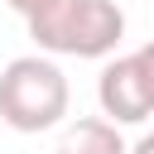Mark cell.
<instances>
[{
    "mask_svg": "<svg viewBox=\"0 0 154 154\" xmlns=\"http://www.w3.org/2000/svg\"><path fill=\"white\" fill-rule=\"evenodd\" d=\"M96 101H101V116L116 120V125H140L154 116V101H149V87L140 77V63L135 53L125 58H111L96 77Z\"/></svg>",
    "mask_w": 154,
    "mask_h": 154,
    "instance_id": "cell-3",
    "label": "cell"
},
{
    "mask_svg": "<svg viewBox=\"0 0 154 154\" xmlns=\"http://www.w3.org/2000/svg\"><path fill=\"white\" fill-rule=\"evenodd\" d=\"M67 77L53 53H24L0 67V120L19 135H43L67 116Z\"/></svg>",
    "mask_w": 154,
    "mask_h": 154,
    "instance_id": "cell-2",
    "label": "cell"
},
{
    "mask_svg": "<svg viewBox=\"0 0 154 154\" xmlns=\"http://www.w3.org/2000/svg\"><path fill=\"white\" fill-rule=\"evenodd\" d=\"M130 154H154V130H149V135H140V140L130 144Z\"/></svg>",
    "mask_w": 154,
    "mask_h": 154,
    "instance_id": "cell-7",
    "label": "cell"
},
{
    "mask_svg": "<svg viewBox=\"0 0 154 154\" xmlns=\"http://www.w3.org/2000/svg\"><path fill=\"white\" fill-rule=\"evenodd\" d=\"M135 63H140V77H144V87H149V101H154V38L135 48Z\"/></svg>",
    "mask_w": 154,
    "mask_h": 154,
    "instance_id": "cell-5",
    "label": "cell"
},
{
    "mask_svg": "<svg viewBox=\"0 0 154 154\" xmlns=\"http://www.w3.org/2000/svg\"><path fill=\"white\" fill-rule=\"evenodd\" d=\"M58 154H130L125 135L116 120L106 116H82L72 125H63V140H58Z\"/></svg>",
    "mask_w": 154,
    "mask_h": 154,
    "instance_id": "cell-4",
    "label": "cell"
},
{
    "mask_svg": "<svg viewBox=\"0 0 154 154\" xmlns=\"http://www.w3.org/2000/svg\"><path fill=\"white\" fill-rule=\"evenodd\" d=\"M24 24L38 53L53 58H111L125 38V10L116 0H53Z\"/></svg>",
    "mask_w": 154,
    "mask_h": 154,
    "instance_id": "cell-1",
    "label": "cell"
},
{
    "mask_svg": "<svg viewBox=\"0 0 154 154\" xmlns=\"http://www.w3.org/2000/svg\"><path fill=\"white\" fill-rule=\"evenodd\" d=\"M5 5H10L14 14H24V19H29V14H38V10H43V5H53V0H5Z\"/></svg>",
    "mask_w": 154,
    "mask_h": 154,
    "instance_id": "cell-6",
    "label": "cell"
}]
</instances>
